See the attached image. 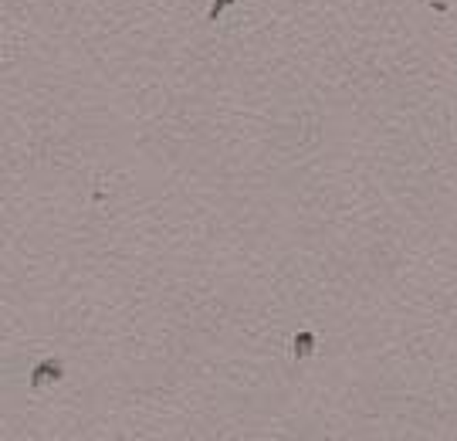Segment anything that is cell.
<instances>
[{
	"mask_svg": "<svg viewBox=\"0 0 457 441\" xmlns=\"http://www.w3.org/2000/svg\"><path fill=\"white\" fill-rule=\"evenodd\" d=\"M58 380H65V367L58 360H41L34 367V373H31V390H44V387L58 384Z\"/></svg>",
	"mask_w": 457,
	"mask_h": 441,
	"instance_id": "cell-1",
	"label": "cell"
},
{
	"mask_svg": "<svg viewBox=\"0 0 457 441\" xmlns=\"http://www.w3.org/2000/svg\"><path fill=\"white\" fill-rule=\"evenodd\" d=\"M312 350H315V336H312V333H298V336L291 340V356H298V360L312 356Z\"/></svg>",
	"mask_w": 457,
	"mask_h": 441,
	"instance_id": "cell-2",
	"label": "cell"
},
{
	"mask_svg": "<svg viewBox=\"0 0 457 441\" xmlns=\"http://www.w3.org/2000/svg\"><path fill=\"white\" fill-rule=\"evenodd\" d=\"M231 4H237V0H214V4H210V11H207V21H221V14L231 7Z\"/></svg>",
	"mask_w": 457,
	"mask_h": 441,
	"instance_id": "cell-3",
	"label": "cell"
},
{
	"mask_svg": "<svg viewBox=\"0 0 457 441\" xmlns=\"http://www.w3.org/2000/svg\"><path fill=\"white\" fill-rule=\"evenodd\" d=\"M454 133H457V113H454Z\"/></svg>",
	"mask_w": 457,
	"mask_h": 441,
	"instance_id": "cell-4",
	"label": "cell"
}]
</instances>
